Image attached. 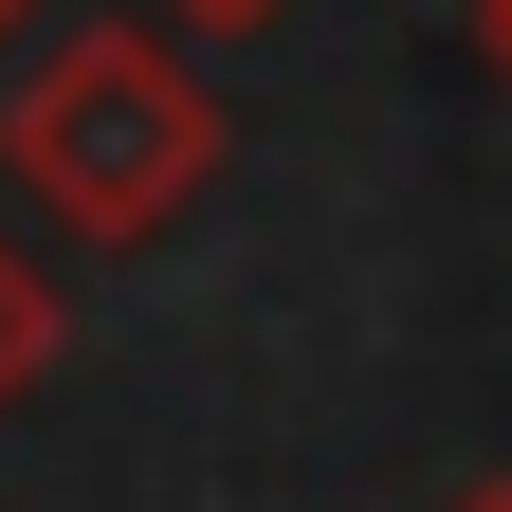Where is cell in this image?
Returning <instances> with one entry per match:
<instances>
[{"label":"cell","mask_w":512,"mask_h":512,"mask_svg":"<svg viewBox=\"0 0 512 512\" xmlns=\"http://www.w3.org/2000/svg\"><path fill=\"white\" fill-rule=\"evenodd\" d=\"M0 183H19L74 256H147L220 183V92L183 74L165 19L147 37H128V19H74L19 92H0Z\"/></svg>","instance_id":"6da1fadb"},{"label":"cell","mask_w":512,"mask_h":512,"mask_svg":"<svg viewBox=\"0 0 512 512\" xmlns=\"http://www.w3.org/2000/svg\"><path fill=\"white\" fill-rule=\"evenodd\" d=\"M55 330H74V311H55V275L19 238H0V403H37V366H55Z\"/></svg>","instance_id":"7a4b0ae2"},{"label":"cell","mask_w":512,"mask_h":512,"mask_svg":"<svg viewBox=\"0 0 512 512\" xmlns=\"http://www.w3.org/2000/svg\"><path fill=\"white\" fill-rule=\"evenodd\" d=\"M165 37H256V19H293V0H147Z\"/></svg>","instance_id":"3957f363"},{"label":"cell","mask_w":512,"mask_h":512,"mask_svg":"<svg viewBox=\"0 0 512 512\" xmlns=\"http://www.w3.org/2000/svg\"><path fill=\"white\" fill-rule=\"evenodd\" d=\"M458 19H476V55H494V74H512V0H458Z\"/></svg>","instance_id":"277c9868"},{"label":"cell","mask_w":512,"mask_h":512,"mask_svg":"<svg viewBox=\"0 0 512 512\" xmlns=\"http://www.w3.org/2000/svg\"><path fill=\"white\" fill-rule=\"evenodd\" d=\"M439 512H512V476H458V494H439Z\"/></svg>","instance_id":"5b68a950"},{"label":"cell","mask_w":512,"mask_h":512,"mask_svg":"<svg viewBox=\"0 0 512 512\" xmlns=\"http://www.w3.org/2000/svg\"><path fill=\"white\" fill-rule=\"evenodd\" d=\"M37 19H55V0H0V37H37Z\"/></svg>","instance_id":"8992f818"}]
</instances>
